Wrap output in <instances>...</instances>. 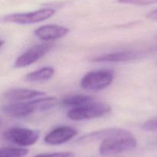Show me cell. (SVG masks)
Returning <instances> with one entry per match:
<instances>
[{
  "label": "cell",
  "instance_id": "6da1fadb",
  "mask_svg": "<svg viewBox=\"0 0 157 157\" xmlns=\"http://www.w3.org/2000/svg\"><path fill=\"white\" fill-rule=\"evenodd\" d=\"M57 104L54 97H41L29 102H14L5 105L2 112L7 116L14 118H25L36 111L50 110Z\"/></svg>",
  "mask_w": 157,
  "mask_h": 157
},
{
  "label": "cell",
  "instance_id": "7a4b0ae2",
  "mask_svg": "<svg viewBox=\"0 0 157 157\" xmlns=\"http://www.w3.org/2000/svg\"><path fill=\"white\" fill-rule=\"evenodd\" d=\"M110 112L111 107L108 104L95 101L81 107H73L67 112V116L72 121H80L101 117Z\"/></svg>",
  "mask_w": 157,
  "mask_h": 157
},
{
  "label": "cell",
  "instance_id": "3957f363",
  "mask_svg": "<svg viewBox=\"0 0 157 157\" xmlns=\"http://www.w3.org/2000/svg\"><path fill=\"white\" fill-rule=\"evenodd\" d=\"M114 78V72L109 69L90 71L81 79V87L87 90H101L111 84Z\"/></svg>",
  "mask_w": 157,
  "mask_h": 157
},
{
  "label": "cell",
  "instance_id": "277c9868",
  "mask_svg": "<svg viewBox=\"0 0 157 157\" xmlns=\"http://www.w3.org/2000/svg\"><path fill=\"white\" fill-rule=\"evenodd\" d=\"M137 146V141L133 136H121L102 141L100 146V153L103 156H111L130 151Z\"/></svg>",
  "mask_w": 157,
  "mask_h": 157
},
{
  "label": "cell",
  "instance_id": "5b68a950",
  "mask_svg": "<svg viewBox=\"0 0 157 157\" xmlns=\"http://www.w3.org/2000/svg\"><path fill=\"white\" fill-rule=\"evenodd\" d=\"M55 9L51 8H44L34 12L9 14L3 17L2 21L5 22L15 23L19 25L34 24L48 19L52 15H55Z\"/></svg>",
  "mask_w": 157,
  "mask_h": 157
},
{
  "label": "cell",
  "instance_id": "8992f818",
  "mask_svg": "<svg viewBox=\"0 0 157 157\" xmlns=\"http://www.w3.org/2000/svg\"><path fill=\"white\" fill-rule=\"evenodd\" d=\"M4 137L7 141L19 147H29L38 141L40 133L38 130L23 127H11L4 133Z\"/></svg>",
  "mask_w": 157,
  "mask_h": 157
},
{
  "label": "cell",
  "instance_id": "52a82bcc",
  "mask_svg": "<svg viewBox=\"0 0 157 157\" xmlns=\"http://www.w3.org/2000/svg\"><path fill=\"white\" fill-rule=\"evenodd\" d=\"M52 48V44L49 43H42L30 48L15 60L14 67L20 68L34 64L44 57Z\"/></svg>",
  "mask_w": 157,
  "mask_h": 157
},
{
  "label": "cell",
  "instance_id": "ba28073f",
  "mask_svg": "<svg viewBox=\"0 0 157 157\" xmlns=\"http://www.w3.org/2000/svg\"><path fill=\"white\" fill-rule=\"evenodd\" d=\"M127 136H132V134L130 131L124 130V129L117 128V127L106 128L84 135L77 140V143H78V144H87V143L94 142V141L98 140L104 141L108 139Z\"/></svg>",
  "mask_w": 157,
  "mask_h": 157
},
{
  "label": "cell",
  "instance_id": "9c48e42d",
  "mask_svg": "<svg viewBox=\"0 0 157 157\" xmlns=\"http://www.w3.org/2000/svg\"><path fill=\"white\" fill-rule=\"evenodd\" d=\"M78 134V130L68 126H61L52 130L44 138L45 144L48 145H61L68 142Z\"/></svg>",
  "mask_w": 157,
  "mask_h": 157
},
{
  "label": "cell",
  "instance_id": "30bf717a",
  "mask_svg": "<svg viewBox=\"0 0 157 157\" xmlns=\"http://www.w3.org/2000/svg\"><path fill=\"white\" fill-rule=\"evenodd\" d=\"M68 28L58 25H45L38 28L34 32L35 35L41 41H52L59 39L69 33Z\"/></svg>",
  "mask_w": 157,
  "mask_h": 157
},
{
  "label": "cell",
  "instance_id": "8fae6325",
  "mask_svg": "<svg viewBox=\"0 0 157 157\" xmlns=\"http://www.w3.org/2000/svg\"><path fill=\"white\" fill-rule=\"evenodd\" d=\"M139 57V54L132 51H124V52H117L113 53L104 54L92 58V62H127L133 61Z\"/></svg>",
  "mask_w": 157,
  "mask_h": 157
},
{
  "label": "cell",
  "instance_id": "7c38bea8",
  "mask_svg": "<svg viewBox=\"0 0 157 157\" xmlns=\"http://www.w3.org/2000/svg\"><path fill=\"white\" fill-rule=\"evenodd\" d=\"M46 94L43 91L31 90L27 88H13L9 90L4 94L6 99L13 102H19L30 99L41 98L45 96Z\"/></svg>",
  "mask_w": 157,
  "mask_h": 157
},
{
  "label": "cell",
  "instance_id": "4fadbf2b",
  "mask_svg": "<svg viewBox=\"0 0 157 157\" xmlns=\"http://www.w3.org/2000/svg\"><path fill=\"white\" fill-rule=\"evenodd\" d=\"M55 73V69L52 67H44L38 70L32 71L31 73L28 74L25 77V80L26 81L32 83H38L43 82L50 80L54 76Z\"/></svg>",
  "mask_w": 157,
  "mask_h": 157
},
{
  "label": "cell",
  "instance_id": "5bb4252c",
  "mask_svg": "<svg viewBox=\"0 0 157 157\" xmlns=\"http://www.w3.org/2000/svg\"><path fill=\"white\" fill-rule=\"evenodd\" d=\"M94 98L89 95L84 94H75L71 96H67L64 98L61 101V104L64 107H77L95 101Z\"/></svg>",
  "mask_w": 157,
  "mask_h": 157
},
{
  "label": "cell",
  "instance_id": "9a60e30c",
  "mask_svg": "<svg viewBox=\"0 0 157 157\" xmlns=\"http://www.w3.org/2000/svg\"><path fill=\"white\" fill-rule=\"evenodd\" d=\"M29 150L23 148H2L0 151V157H25Z\"/></svg>",
  "mask_w": 157,
  "mask_h": 157
},
{
  "label": "cell",
  "instance_id": "2e32d148",
  "mask_svg": "<svg viewBox=\"0 0 157 157\" xmlns=\"http://www.w3.org/2000/svg\"><path fill=\"white\" fill-rule=\"evenodd\" d=\"M117 2L121 4L132 6H150L157 3V0H117Z\"/></svg>",
  "mask_w": 157,
  "mask_h": 157
},
{
  "label": "cell",
  "instance_id": "e0dca14e",
  "mask_svg": "<svg viewBox=\"0 0 157 157\" xmlns=\"http://www.w3.org/2000/svg\"><path fill=\"white\" fill-rule=\"evenodd\" d=\"M74 153L71 152H58V153H43L34 157H73Z\"/></svg>",
  "mask_w": 157,
  "mask_h": 157
},
{
  "label": "cell",
  "instance_id": "ac0fdd59",
  "mask_svg": "<svg viewBox=\"0 0 157 157\" xmlns=\"http://www.w3.org/2000/svg\"><path fill=\"white\" fill-rule=\"evenodd\" d=\"M142 128L147 131H157V119L146 121L142 125Z\"/></svg>",
  "mask_w": 157,
  "mask_h": 157
},
{
  "label": "cell",
  "instance_id": "d6986e66",
  "mask_svg": "<svg viewBox=\"0 0 157 157\" xmlns=\"http://www.w3.org/2000/svg\"><path fill=\"white\" fill-rule=\"evenodd\" d=\"M147 18H149V19L157 21V9H155V10L149 12L147 15Z\"/></svg>",
  "mask_w": 157,
  "mask_h": 157
}]
</instances>
